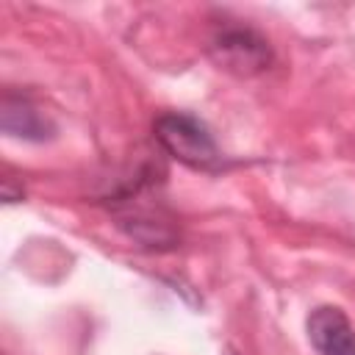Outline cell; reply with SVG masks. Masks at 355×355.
<instances>
[{"instance_id": "obj_1", "label": "cell", "mask_w": 355, "mask_h": 355, "mask_svg": "<svg viewBox=\"0 0 355 355\" xmlns=\"http://www.w3.org/2000/svg\"><path fill=\"white\" fill-rule=\"evenodd\" d=\"M161 175L164 169L144 164L130 180L119 183L108 194V211L116 225L147 250H172L178 244L175 219L158 191Z\"/></svg>"}, {"instance_id": "obj_3", "label": "cell", "mask_w": 355, "mask_h": 355, "mask_svg": "<svg viewBox=\"0 0 355 355\" xmlns=\"http://www.w3.org/2000/svg\"><path fill=\"white\" fill-rule=\"evenodd\" d=\"M208 53L219 64V69H227L239 78L261 75L275 61V53L263 33H258L250 25H233V22H225L211 33Z\"/></svg>"}, {"instance_id": "obj_5", "label": "cell", "mask_w": 355, "mask_h": 355, "mask_svg": "<svg viewBox=\"0 0 355 355\" xmlns=\"http://www.w3.org/2000/svg\"><path fill=\"white\" fill-rule=\"evenodd\" d=\"M305 333L319 355H355V327L338 305H316L308 313Z\"/></svg>"}, {"instance_id": "obj_2", "label": "cell", "mask_w": 355, "mask_h": 355, "mask_svg": "<svg viewBox=\"0 0 355 355\" xmlns=\"http://www.w3.org/2000/svg\"><path fill=\"white\" fill-rule=\"evenodd\" d=\"M153 139L178 164L197 172H222L227 166L211 128L189 111H164L153 122Z\"/></svg>"}, {"instance_id": "obj_4", "label": "cell", "mask_w": 355, "mask_h": 355, "mask_svg": "<svg viewBox=\"0 0 355 355\" xmlns=\"http://www.w3.org/2000/svg\"><path fill=\"white\" fill-rule=\"evenodd\" d=\"M0 128L6 136L22 139V141H50L55 136V122L44 108L22 92L6 89L0 103Z\"/></svg>"}]
</instances>
